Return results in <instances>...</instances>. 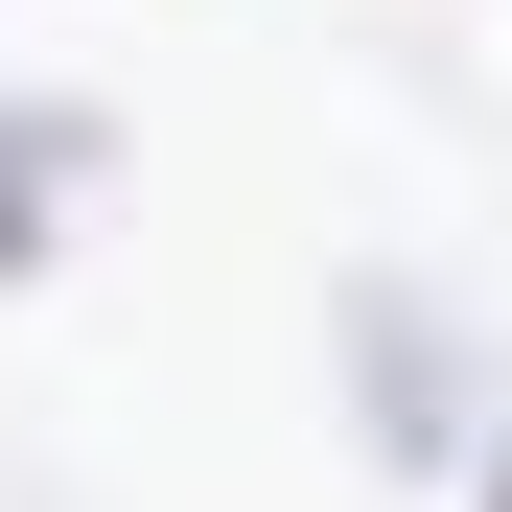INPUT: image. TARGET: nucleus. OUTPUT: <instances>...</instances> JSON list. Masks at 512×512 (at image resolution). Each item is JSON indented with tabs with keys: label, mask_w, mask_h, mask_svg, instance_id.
<instances>
[{
	"label": "nucleus",
	"mask_w": 512,
	"mask_h": 512,
	"mask_svg": "<svg viewBox=\"0 0 512 512\" xmlns=\"http://www.w3.org/2000/svg\"><path fill=\"white\" fill-rule=\"evenodd\" d=\"M70 187H94V117H70V94H0V280H47Z\"/></svg>",
	"instance_id": "f257e3e1"
},
{
	"label": "nucleus",
	"mask_w": 512,
	"mask_h": 512,
	"mask_svg": "<svg viewBox=\"0 0 512 512\" xmlns=\"http://www.w3.org/2000/svg\"><path fill=\"white\" fill-rule=\"evenodd\" d=\"M489 512H512V466H489Z\"/></svg>",
	"instance_id": "f03ea898"
}]
</instances>
